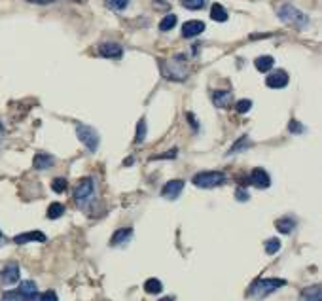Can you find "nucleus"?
I'll list each match as a JSON object with an SVG mask.
<instances>
[{"label": "nucleus", "instance_id": "nucleus-1", "mask_svg": "<svg viewBox=\"0 0 322 301\" xmlns=\"http://www.w3.org/2000/svg\"><path fill=\"white\" fill-rule=\"evenodd\" d=\"M284 284H286V281H283V279H258L248 288V296H252L254 300H264L269 294H273L275 290L283 288Z\"/></svg>", "mask_w": 322, "mask_h": 301}, {"label": "nucleus", "instance_id": "nucleus-2", "mask_svg": "<svg viewBox=\"0 0 322 301\" xmlns=\"http://www.w3.org/2000/svg\"><path fill=\"white\" fill-rule=\"evenodd\" d=\"M279 18L283 23H286V25H292V27H296V29H305L307 23H309V19H307L305 14H302L298 8H294V6H290V4H284V6H281L279 8Z\"/></svg>", "mask_w": 322, "mask_h": 301}, {"label": "nucleus", "instance_id": "nucleus-3", "mask_svg": "<svg viewBox=\"0 0 322 301\" xmlns=\"http://www.w3.org/2000/svg\"><path fill=\"white\" fill-rule=\"evenodd\" d=\"M227 178L220 171H205V173H197L193 177V186L201 188V190H210V188H218L226 182Z\"/></svg>", "mask_w": 322, "mask_h": 301}, {"label": "nucleus", "instance_id": "nucleus-4", "mask_svg": "<svg viewBox=\"0 0 322 301\" xmlns=\"http://www.w3.org/2000/svg\"><path fill=\"white\" fill-rule=\"evenodd\" d=\"M76 135H78L80 142L84 144L89 152H95V150L99 148V135H97V131H95L93 127L78 124L76 125Z\"/></svg>", "mask_w": 322, "mask_h": 301}, {"label": "nucleus", "instance_id": "nucleus-5", "mask_svg": "<svg viewBox=\"0 0 322 301\" xmlns=\"http://www.w3.org/2000/svg\"><path fill=\"white\" fill-rule=\"evenodd\" d=\"M95 194V184H93V180L89 177L82 178L78 184H76V190H74V199H76V203L80 205V207H84L85 203L93 197Z\"/></svg>", "mask_w": 322, "mask_h": 301}, {"label": "nucleus", "instance_id": "nucleus-6", "mask_svg": "<svg viewBox=\"0 0 322 301\" xmlns=\"http://www.w3.org/2000/svg\"><path fill=\"white\" fill-rule=\"evenodd\" d=\"M19 281V266L17 264H8L0 271V284L2 286H12Z\"/></svg>", "mask_w": 322, "mask_h": 301}, {"label": "nucleus", "instance_id": "nucleus-7", "mask_svg": "<svg viewBox=\"0 0 322 301\" xmlns=\"http://www.w3.org/2000/svg\"><path fill=\"white\" fill-rule=\"evenodd\" d=\"M182 190H184V180H169V182L163 186L161 195H163L165 199H169V201H174L178 195L182 194Z\"/></svg>", "mask_w": 322, "mask_h": 301}, {"label": "nucleus", "instance_id": "nucleus-8", "mask_svg": "<svg viewBox=\"0 0 322 301\" xmlns=\"http://www.w3.org/2000/svg\"><path fill=\"white\" fill-rule=\"evenodd\" d=\"M265 84H267V88H271V89L286 88V84H288V74H286L284 71H275L273 74L267 76Z\"/></svg>", "mask_w": 322, "mask_h": 301}, {"label": "nucleus", "instance_id": "nucleus-9", "mask_svg": "<svg viewBox=\"0 0 322 301\" xmlns=\"http://www.w3.org/2000/svg\"><path fill=\"white\" fill-rule=\"evenodd\" d=\"M250 184H252L254 188L265 190V188L271 186V178H269V175H267L264 169H254L252 175H250Z\"/></svg>", "mask_w": 322, "mask_h": 301}, {"label": "nucleus", "instance_id": "nucleus-10", "mask_svg": "<svg viewBox=\"0 0 322 301\" xmlns=\"http://www.w3.org/2000/svg\"><path fill=\"white\" fill-rule=\"evenodd\" d=\"M99 53L102 57H106V59H119L123 55V50L116 42H104V44L99 46Z\"/></svg>", "mask_w": 322, "mask_h": 301}, {"label": "nucleus", "instance_id": "nucleus-11", "mask_svg": "<svg viewBox=\"0 0 322 301\" xmlns=\"http://www.w3.org/2000/svg\"><path fill=\"white\" fill-rule=\"evenodd\" d=\"M203 31H205L203 21L191 19V21H186V23H184V27H182V36H184V38H193V36L201 35Z\"/></svg>", "mask_w": 322, "mask_h": 301}, {"label": "nucleus", "instance_id": "nucleus-12", "mask_svg": "<svg viewBox=\"0 0 322 301\" xmlns=\"http://www.w3.org/2000/svg\"><path fill=\"white\" fill-rule=\"evenodd\" d=\"M46 239H48V237H46L42 231H27V233L17 235L16 239H14V243H16V245H27V243H31V241L46 243Z\"/></svg>", "mask_w": 322, "mask_h": 301}, {"label": "nucleus", "instance_id": "nucleus-13", "mask_svg": "<svg viewBox=\"0 0 322 301\" xmlns=\"http://www.w3.org/2000/svg\"><path fill=\"white\" fill-rule=\"evenodd\" d=\"M231 99H233V97H231L229 91H214V93H212V103H214V106L216 108L229 106Z\"/></svg>", "mask_w": 322, "mask_h": 301}, {"label": "nucleus", "instance_id": "nucleus-14", "mask_svg": "<svg viewBox=\"0 0 322 301\" xmlns=\"http://www.w3.org/2000/svg\"><path fill=\"white\" fill-rule=\"evenodd\" d=\"M131 235H133V230H131V228H125V230H118L116 233H114V237H112L110 245H112V247H119V245L127 243V241L131 239Z\"/></svg>", "mask_w": 322, "mask_h": 301}, {"label": "nucleus", "instance_id": "nucleus-15", "mask_svg": "<svg viewBox=\"0 0 322 301\" xmlns=\"http://www.w3.org/2000/svg\"><path fill=\"white\" fill-rule=\"evenodd\" d=\"M33 165H34V169H38V171L50 169L51 165H53V158L48 156V154H36L33 159Z\"/></svg>", "mask_w": 322, "mask_h": 301}, {"label": "nucleus", "instance_id": "nucleus-16", "mask_svg": "<svg viewBox=\"0 0 322 301\" xmlns=\"http://www.w3.org/2000/svg\"><path fill=\"white\" fill-rule=\"evenodd\" d=\"M254 65L260 72H269L273 69V65H275V61H273V57H269V55H262V57L256 59Z\"/></svg>", "mask_w": 322, "mask_h": 301}, {"label": "nucleus", "instance_id": "nucleus-17", "mask_svg": "<svg viewBox=\"0 0 322 301\" xmlns=\"http://www.w3.org/2000/svg\"><path fill=\"white\" fill-rule=\"evenodd\" d=\"M210 18L214 19V21H218V23H224V21H227V12H226V8L222 4H212Z\"/></svg>", "mask_w": 322, "mask_h": 301}, {"label": "nucleus", "instance_id": "nucleus-18", "mask_svg": "<svg viewBox=\"0 0 322 301\" xmlns=\"http://www.w3.org/2000/svg\"><path fill=\"white\" fill-rule=\"evenodd\" d=\"M277 230L281 231V233H284V235H288V233H292L294 231V228H296V222L292 220V218H281V220H277Z\"/></svg>", "mask_w": 322, "mask_h": 301}, {"label": "nucleus", "instance_id": "nucleus-19", "mask_svg": "<svg viewBox=\"0 0 322 301\" xmlns=\"http://www.w3.org/2000/svg\"><path fill=\"white\" fill-rule=\"evenodd\" d=\"M302 301H321V286H311L303 290Z\"/></svg>", "mask_w": 322, "mask_h": 301}, {"label": "nucleus", "instance_id": "nucleus-20", "mask_svg": "<svg viewBox=\"0 0 322 301\" xmlns=\"http://www.w3.org/2000/svg\"><path fill=\"white\" fill-rule=\"evenodd\" d=\"M25 301H57V294L50 290V292H44V294H33L31 298H27Z\"/></svg>", "mask_w": 322, "mask_h": 301}, {"label": "nucleus", "instance_id": "nucleus-21", "mask_svg": "<svg viewBox=\"0 0 322 301\" xmlns=\"http://www.w3.org/2000/svg\"><path fill=\"white\" fill-rule=\"evenodd\" d=\"M174 25H176V16H174V14H169V16H165V18L161 19L159 31H161V33H167L170 29H174Z\"/></svg>", "mask_w": 322, "mask_h": 301}, {"label": "nucleus", "instance_id": "nucleus-22", "mask_svg": "<svg viewBox=\"0 0 322 301\" xmlns=\"http://www.w3.org/2000/svg\"><path fill=\"white\" fill-rule=\"evenodd\" d=\"M144 290L148 294H159L163 290V284H161V281H157V279H148L144 283Z\"/></svg>", "mask_w": 322, "mask_h": 301}, {"label": "nucleus", "instance_id": "nucleus-23", "mask_svg": "<svg viewBox=\"0 0 322 301\" xmlns=\"http://www.w3.org/2000/svg\"><path fill=\"white\" fill-rule=\"evenodd\" d=\"M63 212H65V207L61 203H51L48 207V218L50 220H57L59 216H63Z\"/></svg>", "mask_w": 322, "mask_h": 301}, {"label": "nucleus", "instance_id": "nucleus-24", "mask_svg": "<svg viewBox=\"0 0 322 301\" xmlns=\"http://www.w3.org/2000/svg\"><path fill=\"white\" fill-rule=\"evenodd\" d=\"M68 188V182L65 178H55L53 182H51V190L55 192V194H65Z\"/></svg>", "mask_w": 322, "mask_h": 301}, {"label": "nucleus", "instance_id": "nucleus-25", "mask_svg": "<svg viewBox=\"0 0 322 301\" xmlns=\"http://www.w3.org/2000/svg\"><path fill=\"white\" fill-rule=\"evenodd\" d=\"M144 139H146V120L142 118V120L138 122V125H136L135 142H136V144H140V142H144Z\"/></svg>", "mask_w": 322, "mask_h": 301}, {"label": "nucleus", "instance_id": "nucleus-26", "mask_svg": "<svg viewBox=\"0 0 322 301\" xmlns=\"http://www.w3.org/2000/svg\"><path fill=\"white\" fill-rule=\"evenodd\" d=\"M279 250H281V241H279V239L273 237V239H267V241H265V252H267L269 256L277 254Z\"/></svg>", "mask_w": 322, "mask_h": 301}, {"label": "nucleus", "instance_id": "nucleus-27", "mask_svg": "<svg viewBox=\"0 0 322 301\" xmlns=\"http://www.w3.org/2000/svg\"><path fill=\"white\" fill-rule=\"evenodd\" d=\"M104 4H106L110 10H116V12H119V10H125V8H127L129 0H104Z\"/></svg>", "mask_w": 322, "mask_h": 301}, {"label": "nucleus", "instance_id": "nucleus-28", "mask_svg": "<svg viewBox=\"0 0 322 301\" xmlns=\"http://www.w3.org/2000/svg\"><path fill=\"white\" fill-rule=\"evenodd\" d=\"M207 0H182V6L188 8V10H201Z\"/></svg>", "mask_w": 322, "mask_h": 301}, {"label": "nucleus", "instance_id": "nucleus-29", "mask_svg": "<svg viewBox=\"0 0 322 301\" xmlns=\"http://www.w3.org/2000/svg\"><path fill=\"white\" fill-rule=\"evenodd\" d=\"M2 301H23V296L19 290H10L2 296Z\"/></svg>", "mask_w": 322, "mask_h": 301}, {"label": "nucleus", "instance_id": "nucleus-30", "mask_svg": "<svg viewBox=\"0 0 322 301\" xmlns=\"http://www.w3.org/2000/svg\"><path fill=\"white\" fill-rule=\"evenodd\" d=\"M235 108H237L239 114H246V112H248L250 108H252V103H250L248 99H243V101H239L237 106H235Z\"/></svg>", "mask_w": 322, "mask_h": 301}, {"label": "nucleus", "instance_id": "nucleus-31", "mask_svg": "<svg viewBox=\"0 0 322 301\" xmlns=\"http://www.w3.org/2000/svg\"><path fill=\"white\" fill-rule=\"evenodd\" d=\"M303 129H305V127H303L302 124H298L296 120H292V122L288 124V131H290V133H296V135H300V133H303Z\"/></svg>", "mask_w": 322, "mask_h": 301}, {"label": "nucleus", "instance_id": "nucleus-32", "mask_svg": "<svg viewBox=\"0 0 322 301\" xmlns=\"http://www.w3.org/2000/svg\"><path fill=\"white\" fill-rule=\"evenodd\" d=\"M246 142H248V139H246V137H243V139H239L237 144H235V146H233V148L229 150V154H235V152H239V150H241L243 146H246Z\"/></svg>", "mask_w": 322, "mask_h": 301}, {"label": "nucleus", "instance_id": "nucleus-33", "mask_svg": "<svg viewBox=\"0 0 322 301\" xmlns=\"http://www.w3.org/2000/svg\"><path fill=\"white\" fill-rule=\"evenodd\" d=\"M235 197H237L239 201H248V197H250V195H248V192H245L243 188H239L237 192H235Z\"/></svg>", "mask_w": 322, "mask_h": 301}, {"label": "nucleus", "instance_id": "nucleus-34", "mask_svg": "<svg viewBox=\"0 0 322 301\" xmlns=\"http://www.w3.org/2000/svg\"><path fill=\"white\" fill-rule=\"evenodd\" d=\"M174 156H176V150H172L169 154H163V156H155L152 159H170V158H174Z\"/></svg>", "mask_w": 322, "mask_h": 301}, {"label": "nucleus", "instance_id": "nucleus-35", "mask_svg": "<svg viewBox=\"0 0 322 301\" xmlns=\"http://www.w3.org/2000/svg\"><path fill=\"white\" fill-rule=\"evenodd\" d=\"M27 2H33V4H53L57 0H27Z\"/></svg>", "mask_w": 322, "mask_h": 301}, {"label": "nucleus", "instance_id": "nucleus-36", "mask_svg": "<svg viewBox=\"0 0 322 301\" xmlns=\"http://www.w3.org/2000/svg\"><path fill=\"white\" fill-rule=\"evenodd\" d=\"M159 301H174L172 298H163V300H159Z\"/></svg>", "mask_w": 322, "mask_h": 301}, {"label": "nucleus", "instance_id": "nucleus-37", "mask_svg": "<svg viewBox=\"0 0 322 301\" xmlns=\"http://www.w3.org/2000/svg\"><path fill=\"white\" fill-rule=\"evenodd\" d=\"M2 131H4V125H2V122H0V133H2Z\"/></svg>", "mask_w": 322, "mask_h": 301}, {"label": "nucleus", "instance_id": "nucleus-38", "mask_svg": "<svg viewBox=\"0 0 322 301\" xmlns=\"http://www.w3.org/2000/svg\"><path fill=\"white\" fill-rule=\"evenodd\" d=\"M0 237H2V231H0Z\"/></svg>", "mask_w": 322, "mask_h": 301}]
</instances>
